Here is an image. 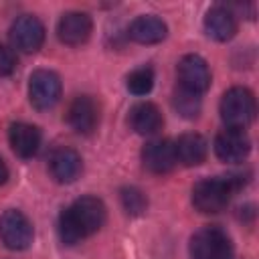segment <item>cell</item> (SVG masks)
Segmentation results:
<instances>
[{
  "mask_svg": "<svg viewBox=\"0 0 259 259\" xmlns=\"http://www.w3.org/2000/svg\"><path fill=\"white\" fill-rule=\"evenodd\" d=\"M219 111L227 127L245 130L255 119V97L247 87H231L223 95Z\"/></svg>",
  "mask_w": 259,
  "mask_h": 259,
  "instance_id": "3957f363",
  "label": "cell"
},
{
  "mask_svg": "<svg viewBox=\"0 0 259 259\" xmlns=\"http://www.w3.org/2000/svg\"><path fill=\"white\" fill-rule=\"evenodd\" d=\"M32 223L24 212L10 208L0 214V239L8 249L22 251L32 243Z\"/></svg>",
  "mask_w": 259,
  "mask_h": 259,
  "instance_id": "8992f818",
  "label": "cell"
},
{
  "mask_svg": "<svg viewBox=\"0 0 259 259\" xmlns=\"http://www.w3.org/2000/svg\"><path fill=\"white\" fill-rule=\"evenodd\" d=\"M130 125L140 136H154L162 130L164 117L158 109V105L150 101H140L130 109Z\"/></svg>",
  "mask_w": 259,
  "mask_h": 259,
  "instance_id": "e0dca14e",
  "label": "cell"
},
{
  "mask_svg": "<svg viewBox=\"0 0 259 259\" xmlns=\"http://www.w3.org/2000/svg\"><path fill=\"white\" fill-rule=\"evenodd\" d=\"M51 176L61 184H71L79 178L83 170V160L73 148H57L49 158Z\"/></svg>",
  "mask_w": 259,
  "mask_h": 259,
  "instance_id": "4fadbf2b",
  "label": "cell"
},
{
  "mask_svg": "<svg viewBox=\"0 0 259 259\" xmlns=\"http://www.w3.org/2000/svg\"><path fill=\"white\" fill-rule=\"evenodd\" d=\"M107 219V208L97 196H81L59 214V237L65 245H75L81 239L97 233Z\"/></svg>",
  "mask_w": 259,
  "mask_h": 259,
  "instance_id": "6da1fadb",
  "label": "cell"
},
{
  "mask_svg": "<svg viewBox=\"0 0 259 259\" xmlns=\"http://www.w3.org/2000/svg\"><path fill=\"white\" fill-rule=\"evenodd\" d=\"M251 152V140L245 134V130L227 127L214 138V154L219 160L237 164L243 162Z\"/></svg>",
  "mask_w": 259,
  "mask_h": 259,
  "instance_id": "9c48e42d",
  "label": "cell"
},
{
  "mask_svg": "<svg viewBox=\"0 0 259 259\" xmlns=\"http://www.w3.org/2000/svg\"><path fill=\"white\" fill-rule=\"evenodd\" d=\"M245 184L241 174H229V176H214V178H202L192 186V204L196 210L214 214L221 212L233 192H237Z\"/></svg>",
  "mask_w": 259,
  "mask_h": 259,
  "instance_id": "7a4b0ae2",
  "label": "cell"
},
{
  "mask_svg": "<svg viewBox=\"0 0 259 259\" xmlns=\"http://www.w3.org/2000/svg\"><path fill=\"white\" fill-rule=\"evenodd\" d=\"M142 164L146 170L152 174H168L174 170L176 154H174V144L170 140H152L144 146L142 150Z\"/></svg>",
  "mask_w": 259,
  "mask_h": 259,
  "instance_id": "7c38bea8",
  "label": "cell"
},
{
  "mask_svg": "<svg viewBox=\"0 0 259 259\" xmlns=\"http://www.w3.org/2000/svg\"><path fill=\"white\" fill-rule=\"evenodd\" d=\"M8 142L10 148L16 156L20 158H32L40 146V132L36 125L26 123V121H16L10 125L8 132Z\"/></svg>",
  "mask_w": 259,
  "mask_h": 259,
  "instance_id": "9a60e30c",
  "label": "cell"
},
{
  "mask_svg": "<svg viewBox=\"0 0 259 259\" xmlns=\"http://www.w3.org/2000/svg\"><path fill=\"white\" fill-rule=\"evenodd\" d=\"M16 69V55L10 47L0 45V77L10 75Z\"/></svg>",
  "mask_w": 259,
  "mask_h": 259,
  "instance_id": "7402d4cb",
  "label": "cell"
},
{
  "mask_svg": "<svg viewBox=\"0 0 259 259\" xmlns=\"http://www.w3.org/2000/svg\"><path fill=\"white\" fill-rule=\"evenodd\" d=\"M192 259H233V243L219 227H202L190 237Z\"/></svg>",
  "mask_w": 259,
  "mask_h": 259,
  "instance_id": "277c9868",
  "label": "cell"
},
{
  "mask_svg": "<svg viewBox=\"0 0 259 259\" xmlns=\"http://www.w3.org/2000/svg\"><path fill=\"white\" fill-rule=\"evenodd\" d=\"M121 206H123V210L127 214L138 217V214H142L148 208V198H146V194L140 188L127 186V188L121 190Z\"/></svg>",
  "mask_w": 259,
  "mask_h": 259,
  "instance_id": "44dd1931",
  "label": "cell"
},
{
  "mask_svg": "<svg viewBox=\"0 0 259 259\" xmlns=\"http://www.w3.org/2000/svg\"><path fill=\"white\" fill-rule=\"evenodd\" d=\"M127 89L130 93L134 95H148L154 87V71L152 67H140V69H134L130 75H127Z\"/></svg>",
  "mask_w": 259,
  "mask_h": 259,
  "instance_id": "ffe728a7",
  "label": "cell"
},
{
  "mask_svg": "<svg viewBox=\"0 0 259 259\" xmlns=\"http://www.w3.org/2000/svg\"><path fill=\"white\" fill-rule=\"evenodd\" d=\"M176 71H178L180 87L190 93L202 95L210 87V69L200 55H184Z\"/></svg>",
  "mask_w": 259,
  "mask_h": 259,
  "instance_id": "ba28073f",
  "label": "cell"
},
{
  "mask_svg": "<svg viewBox=\"0 0 259 259\" xmlns=\"http://www.w3.org/2000/svg\"><path fill=\"white\" fill-rule=\"evenodd\" d=\"M10 42L22 53H36L45 42V26L32 14L18 16L10 26Z\"/></svg>",
  "mask_w": 259,
  "mask_h": 259,
  "instance_id": "52a82bcc",
  "label": "cell"
},
{
  "mask_svg": "<svg viewBox=\"0 0 259 259\" xmlns=\"http://www.w3.org/2000/svg\"><path fill=\"white\" fill-rule=\"evenodd\" d=\"M6 180H8V166H6V162L0 158V186H2Z\"/></svg>",
  "mask_w": 259,
  "mask_h": 259,
  "instance_id": "603a6c76",
  "label": "cell"
},
{
  "mask_svg": "<svg viewBox=\"0 0 259 259\" xmlns=\"http://www.w3.org/2000/svg\"><path fill=\"white\" fill-rule=\"evenodd\" d=\"M166 32H168V26L162 18L154 16V14H144V16H138L132 24H130V38L138 45H156V42H162L166 38Z\"/></svg>",
  "mask_w": 259,
  "mask_h": 259,
  "instance_id": "2e32d148",
  "label": "cell"
},
{
  "mask_svg": "<svg viewBox=\"0 0 259 259\" xmlns=\"http://www.w3.org/2000/svg\"><path fill=\"white\" fill-rule=\"evenodd\" d=\"M174 144V154H176V162L184 164V166H198L206 160L208 154V144L200 134H182Z\"/></svg>",
  "mask_w": 259,
  "mask_h": 259,
  "instance_id": "ac0fdd59",
  "label": "cell"
},
{
  "mask_svg": "<svg viewBox=\"0 0 259 259\" xmlns=\"http://www.w3.org/2000/svg\"><path fill=\"white\" fill-rule=\"evenodd\" d=\"M28 99L38 111L53 109L61 99L59 75L49 69H36L28 79Z\"/></svg>",
  "mask_w": 259,
  "mask_h": 259,
  "instance_id": "5b68a950",
  "label": "cell"
},
{
  "mask_svg": "<svg viewBox=\"0 0 259 259\" xmlns=\"http://www.w3.org/2000/svg\"><path fill=\"white\" fill-rule=\"evenodd\" d=\"M91 30H93L91 16L85 12H79V10L65 12L57 24L59 40L69 47H79V45L87 42L91 36Z\"/></svg>",
  "mask_w": 259,
  "mask_h": 259,
  "instance_id": "30bf717a",
  "label": "cell"
},
{
  "mask_svg": "<svg viewBox=\"0 0 259 259\" xmlns=\"http://www.w3.org/2000/svg\"><path fill=\"white\" fill-rule=\"evenodd\" d=\"M200 107H202V101H200V95L196 93H190L186 89H178L174 93V109L186 117V119H194L198 113H200Z\"/></svg>",
  "mask_w": 259,
  "mask_h": 259,
  "instance_id": "d6986e66",
  "label": "cell"
},
{
  "mask_svg": "<svg viewBox=\"0 0 259 259\" xmlns=\"http://www.w3.org/2000/svg\"><path fill=\"white\" fill-rule=\"evenodd\" d=\"M204 30L212 40L227 42L237 32V16L227 6H214L204 16Z\"/></svg>",
  "mask_w": 259,
  "mask_h": 259,
  "instance_id": "5bb4252c",
  "label": "cell"
},
{
  "mask_svg": "<svg viewBox=\"0 0 259 259\" xmlns=\"http://www.w3.org/2000/svg\"><path fill=\"white\" fill-rule=\"evenodd\" d=\"M67 121L77 134L89 136L99 123V107L95 99L89 95L75 97L67 109Z\"/></svg>",
  "mask_w": 259,
  "mask_h": 259,
  "instance_id": "8fae6325",
  "label": "cell"
}]
</instances>
